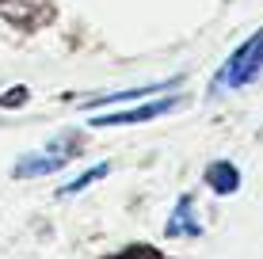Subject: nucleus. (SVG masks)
Returning <instances> with one entry per match:
<instances>
[{
	"label": "nucleus",
	"mask_w": 263,
	"mask_h": 259,
	"mask_svg": "<svg viewBox=\"0 0 263 259\" xmlns=\"http://www.w3.org/2000/svg\"><path fill=\"white\" fill-rule=\"evenodd\" d=\"M259 73H263V31L252 34L244 46H237L229 53V61L214 73V88H210V92L221 95V92H229V88H244L248 80H256Z\"/></svg>",
	"instance_id": "obj_1"
},
{
	"label": "nucleus",
	"mask_w": 263,
	"mask_h": 259,
	"mask_svg": "<svg viewBox=\"0 0 263 259\" xmlns=\"http://www.w3.org/2000/svg\"><path fill=\"white\" fill-rule=\"evenodd\" d=\"M77 153H80V145H77L72 137H65V141H50L46 149H34V153H27V156L15 160V164H12V175H15V180L50 175V172H58V168H65Z\"/></svg>",
	"instance_id": "obj_2"
},
{
	"label": "nucleus",
	"mask_w": 263,
	"mask_h": 259,
	"mask_svg": "<svg viewBox=\"0 0 263 259\" xmlns=\"http://www.w3.org/2000/svg\"><path fill=\"white\" fill-rule=\"evenodd\" d=\"M183 103L179 95H168V99H153V103H141V107H130V111H119V114H96L92 126H134V122H149V118H160V114L176 111Z\"/></svg>",
	"instance_id": "obj_3"
},
{
	"label": "nucleus",
	"mask_w": 263,
	"mask_h": 259,
	"mask_svg": "<svg viewBox=\"0 0 263 259\" xmlns=\"http://www.w3.org/2000/svg\"><path fill=\"white\" fill-rule=\"evenodd\" d=\"M164 236H202V221L195 217L191 194H179L176 198V210H172V217L164 225Z\"/></svg>",
	"instance_id": "obj_4"
},
{
	"label": "nucleus",
	"mask_w": 263,
	"mask_h": 259,
	"mask_svg": "<svg viewBox=\"0 0 263 259\" xmlns=\"http://www.w3.org/2000/svg\"><path fill=\"white\" fill-rule=\"evenodd\" d=\"M183 76H172V80H153V84H138V88H122V92H107V95H92L88 107H107V103H130V99H145V95H157L164 88L179 84Z\"/></svg>",
	"instance_id": "obj_5"
},
{
	"label": "nucleus",
	"mask_w": 263,
	"mask_h": 259,
	"mask_svg": "<svg viewBox=\"0 0 263 259\" xmlns=\"http://www.w3.org/2000/svg\"><path fill=\"white\" fill-rule=\"evenodd\" d=\"M206 187H210L214 194H237V187H240L237 164H229V160H214V164L206 168Z\"/></svg>",
	"instance_id": "obj_6"
},
{
	"label": "nucleus",
	"mask_w": 263,
	"mask_h": 259,
	"mask_svg": "<svg viewBox=\"0 0 263 259\" xmlns=\"http://www.w3.org/2000/svg\"><path fill=\"white\" fill-rule=\"evenodd\" d=\"M107 172H111V164H107V160H103V164H92V168H88V172H80V175H77V180H72V183L58 187V198H72V194H80V191H84V187L99 183V180H103Z\"/></svg>",
	"instance_id": "obj_7"
},
{
	"label": "nucleus",
	"mask_w": 263,
	"mask_h": 259,
	"mask_svg": "<svg viewBox=\"0 0 263 259\" xmlns=\"http://www.w3.org/2000/svg\"><path fill=\"white\" fill-rule=\"evenodd\" d=\"M23 99H27V88H15V92L0 95V103H4V107H15V103H23Z\"/></svg>",
	"instance_id": "obj_8"
}]
</instances>
